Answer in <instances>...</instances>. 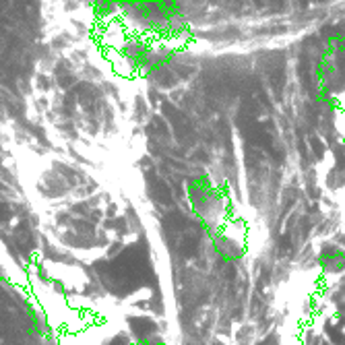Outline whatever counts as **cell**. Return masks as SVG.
<instances>
[]
</instances>
